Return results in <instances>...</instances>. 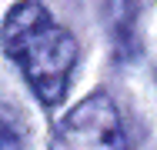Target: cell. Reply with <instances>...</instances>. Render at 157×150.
Here are the masks:
<instances>
[{"label": "cell", "instance_id": "6da1fadb", "mask_svg": "<svg viewBox=\"0 0 157 150\" xmlns=\"http://www.w3.org/2000/svg\"><path fill=\"white\" fill-rule=\"evenodd\" d=\"M0 40L7 57L24 70L33 93L47 107L60 103L70 84V70L77 63V43L47 13V7L37 0L17 3L3 20Z\"/></svg>", "mask_w": 157, "mask_h": 150}, {"label": "cell", "instance_id": "7a4b0ae2", "mask_svg": "<svg viewBox=\"0 0 157 150\" xmlns=\"http://www.w3.org/2000/svg\"><path fill=\"white\" fill-rule=\"evenodd\" d=\"M54 150H127L117 107L107 93L80 100L54 133Z\"/></svg>", "mask_w": 157, "mask_h": 150}, {"label": "cell", "instance_id": "3957f363", "mask_svg": "<svg viewBox=\"0 0 157 150\" xmlns=\"http://www.w3.org/2000/svg\"><path fill=\"white\" fill-rule=\"evenodd\" d=\"M27 147V127L20 114L10 107H0V150H24Z\"/></svg>", "mask_w": 157, "mask_h": 150}]
</instances>
